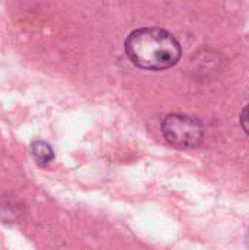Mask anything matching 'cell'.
<instances>
[{
	"instance_id": "cell-1",
	"label": "cell",
	"mask_w": 249,
	"mask_h": 250,
	"mask_svg": "<svg viewBox=\"0 0 249 250\" xmlns=\"http://www.w3.org/2000/svg\"><path fill=\"white\" fill-rule=\"evenodd\" d=\"M125 51L135 66L147 70L169 69L182 56L179 41L161 28H139L132 31L125 41Z\"/></svg>"
},
{
	"instance_id": "cell-2",
	"label": "cell",
	"mask_w": 249,
	"mask_h": 250,
	"mask_svg": "<svg viewBox=\"0 0 249 250\" xmlns=\"http://www.w3.org/2000/svg\"><path fill=\"white\" fill-rule=\"evenodd\" d=\"M161 133L170 145L181 149H192L203 142L204 126L195 117L169 114L161 122Z\"/></svg>"
},
{
	"instance_id": "cell-3",
	"label": "cell",
	"mask_w": 249,
	"mask_h": 250,
	"mask_svg": "<svg viewBox=\"0 0 249 250\" xmlns=\"http://www.w3.org/2000/svg\"><path fill=\"white\" fill-rule=\"evenodd\" d=\"M31 151H32V157L40 166H47L54 158V152L51 146L44 141H35L31 145Z\"/></svg>"
},
{
	"instance_id": "cell-4",
	"label": "cell",
	"mask_w": 249,
	"mask_h": 250,
	"mask_svg": "<svg viewBox=\"0 0 249 250\" xmlns=\"http://www.w3.org/2000/svg\"><path fill=\"white\" fill-rule=\"evenodd\" d=\"M241 125H242V129L249 135V104L241 113Z\"/></svg>"
}]
</instances>
